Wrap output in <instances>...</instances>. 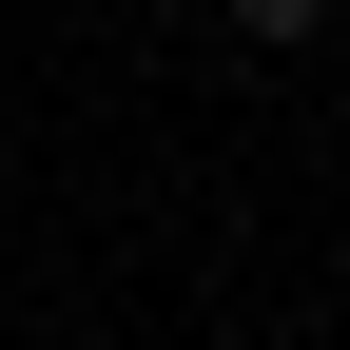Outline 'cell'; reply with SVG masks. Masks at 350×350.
Masks as SVG:
<instances>
[{
  "label": "cell",
  "mask_w": 350,
  "mask_h": 350,
  "mask_svg": "<svg viewBox=\"0 0 350 350\" xmlns=\"http://www.w3.org/2000/svg\"><path fill=\"white\" fill-rule=\"evenodd\" d=\"M331 20V0H234V39H312Z\"/></svg>",
  "instance_id": "1"
}]
</instances>
